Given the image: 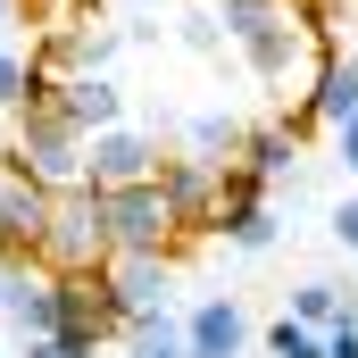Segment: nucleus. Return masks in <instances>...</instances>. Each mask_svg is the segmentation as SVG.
<instances>
[{
  "instance_id": "obj_16",
  "label": "nucleus",
  "mask_w": 358,
  "mask_h": 358,
  "mask_svg": "<svg viewBox=\"0 0 358 358\" xmlns=\"http://www.w3.org/2000/svg\"><path fill=\"white\" fill-rule=\"evenodd\" d=\"M283 317H300V325H317V334H325V325L358 317V300L334 283V275H308V283H292V308H283Z\"/></svg>"
},
{
  "instance_id": "obj_21",
  "label": "nucleus",
  "mask_w": 358,
  "mask_h": 358,
  "mask_svg": "<svg viewBox=\"0 0 358 358\" xmlns=\"http://www.w3.org/2000/svg\"><path fill=\"white\" fill-rule=\"evenodd\" d=\"M25 76H34V59H17V50H8V34H0V108H17V100H25Z\"/></svg>"
},
{
  "instance_id": "obj_10",
  "label": "nucleus",
  "mask_w": 358,
  "mask_h": 358,
  "mask_svg": "<svg viewBox=\"0 0 358 358\" xmlns=\"http://www.w3.org/2000/svg\"><path fill=\"white\" fill-rule=\"evenodd\" d=\"M342 117H358V59H350V50H325V59H317L308 100L292 108V125L308 134V125H342Z\"/></svg>"
},
{
  "instance_id": "obj_26",
  "label": "nucleus",
  "mask_w": 358,
  "mask_h": 358,
  "mask_svg": "<svg viewBox=\"0 0 358 358\" xmlns=\"http://www.w3.org/2000/svg\"><path fill=\"white\" fill-rule=\"evenodd\" d=\"M25 358H67V350H59V342H50V334H42V342H25Z\"/></svg>"
},
{
  "instance_id": "obj_12",
  "label": "nucleus",
  "mask_w": 358,
  "mask_h": 358,
  "mask_svg": "<svg viewBox=\"0 0 358 358\" xmlns=\"http://www.w3.org/2000/svg\"><path fill=\"white\" fill-rule=\"evenodd\" d=\"M76 134H100V125H117L125 117V92H117V76H59V100H50Z\"/></svg>"
},
{
  "instance_id": "obj_19",
  "label": "nucleus",
  "mask_w": 358,
  "mask_h": 358,
  "mask_svg": "<svg viewBox=\"0 0 358 358\" xmlns=\"http://www.w3.org/2000/svg\"><path fill=\"white\" fill-rule=\"evenodd\" d=\"M267 358H325V334L300 325V317H275L267 325Z\"/></svg>"
},
{
  "instance_id": "obj_8",
  "label": "nucleus",
  "mask_w": 358,
  "mask_h": 358,
  "mask_svg": "<svg viewBox=\"0 0 358 358\" xmlns=\"http://www.w3.org/2000/svg\"><path fill=\"white\" fill-rule=\"evenodd\" d=\"M100 283H108V300H117L125 325L134 317H159L167 308V250H108L100 259Z\"/></svg>"
},
{
  "instance_id": "obj_24",
  "label": "nucleus",
  "mask_w": 358,
  "mask_h": 358,
  "mask_svg": "<svg viewBox=\"0 0 358 358\" xmlns=\"http://www.w3.org/2000/svg\"><path fill=\"white\" fill-rule=\"evenodd\" d=\"M334 142H342V167L358 176V117H342V125H334Z\"/></svg>"
},
{
  "instance_id": "obj_11",
  "label": "nucleus",
  "mask_w": 358,
  "mask_h": 358,
  "mask_svg": "<svg viewBox=\"0 0 358 358\" xmlns=\"http://www.w3.org/2000/svg\"><path fill=\"white\" fill-rule=\"evenodd\" d=\"M42 217H50V192L42 183L34 176H0V259H34Z\"/></svg>"
},
{
  "instance_id": "obj_6",
  "label": "nucleus",
  "mask_w": 358,
  "mask_h": 358,
  "mask_svg": "<svg viewBox=\"0 0 358 358\" xmlns=\"http://www.w3.org/2000/svg\"><path fill=\"white\" fill-rule=\"evenodd\" d=\"M159 192H167V208H176V234H217V208H225V183L208 159H159Z\"/></svg>"
},
{
  "instance_id": "obj_7",
  "label": "nucleus",
  "mask_w": 358,
  "mask_h": 358,
  "mask_svg": "<svg viewBox=\"0 0 358 358\" xmlns=\"http://www.w3.org/2000/svg\"><path fill=\"white\" fill-rule=\"evenodd\" d=\"M234 50H242V59H250V76H259V84H292V67H300V59H308V50H317V59H325V50H334V42H317V34H308V25H300V17H292V8H283V17H267V25H250V34H242V42H234Z\"/></svg>"
},
{
  "instance_id": "obj_13",
  "label": "nucleus",
  "mask_w": 358,
  "mask_h": 358,
  "mask_svg": "<svg viewBox=\"0 0 358 358\" xmlns=\"http://www.w3.org/2000/svg\"><path fill=\"white\" fill-rule=\"evenodd\" d=\"M292 159H300V125L275 117V125H259V134H242V159H234V167H250L259 183H283V176H292Z\"/></svg>"
},
{
  "instance_id": "obj_5",
  "label": "nucleus",
  "mask_w": 358,
  "mask_h": 358,
  "mask_svg": "<svg viewBox=\"0 0 358 358\" xmlns=\"http://www.w3.org/2000/svg\"><path fill=\"white\" fill-rule=\"evenodd\" d=\"M159 134L150 125H100V134H84V183H100V192H117V183H142V176H159Z\"/></svg>"
},
{
  "instance_id": "obj_2",
  "label": "nucleus",
  "mask_w": 358,
  "mask_h": 358,
  "mask_svg": "<svg viewBox=\"0 0 358 358\" xmlns=\"http://www.w3.org/2000/svg\"><path fill=\"white\" fill-rule=\"evenodd\" d=\"M8 176H34L42 192H76L84 183V134L59 108H17V142L0 150Z\"/></svg>"
},
{
  "instance_id": "obj_25",
  "label": "nucleus",
  "mask_w": 358,
  "mask_h": 358,
  "mask_svg": "<svg viewBox=\"0 0 358 358\" xmlns=\"http://www.w3.org/2000/svg\"><path fill=\"white\" fill-rule=\"evenodd\" d=\"M25 8H34V0H0V34H17V25H25Z\"/></svg>"
},
{
  "instance_id": "obj_14",
  "label": "nucleus",
  "mask_w": 358,
  "mask_h": 358,
  "mask_svg": "<svg viewBox=\"0 0 358 358\" xmlns=\"http://www.w3.org/2000/svg\"><path fill=\"white\" fill-rule=\"evenodd\" d=\"M242 134H250V125H242L234 108H200V117L183 125V159H208V167H234V159H242Z\"/></svg>"
},
{
  "instance_id": "obj_22",
  "label": "nucleus",
  "mask_w": 358,
  "mask_h": 358,
  "mask_svg": "<svg viewBox=\"0 0 358 358\" xmlns=\"http://www.w3.org/2000/svg\"><path fill=\"white\" fill-rule=\"evenodd\" d=\"M25 275H34V259H0V317L17 308V292H25Z\"/></svg>"
},
{
  "instance_id": "obj_23",
  "label": "nucleus",
  "mask_w": 358,
  "mask_h": 358,
  "mask_svg": "<svg viewBox=\"0 0 358 358\" xmlns=\"http://www.w3.org/2000/svg\"><path fill=\"white\" fill-rule=\"evenodd\" d=\"M325 225H334V242H342V250H358V192H350V200H334V217H325Z\"/></svg>"
},
{
  "instance_id": "obj_15",
  "label": "nucleus",
  "mask_w": 358,
  "mask_h": 358,
  "mask_svg": "<svg viewBox=\"0 0 358 358\" xmlns=\"http://www.w3.org/2000/svg\"><path fill=\"white\" fill-rule=\"evenodd\" d=\"M217 234H225L234 250H250V259H259V250H275V208H267V192L225 200V208H217Z\"/></svg>"
},
{
  "instance_id": "obj_20",
  "label": "nucleus",
  "mask_w": 358,
  "mask_h": 358,
  "mask_svg": "<svg viewBox=\"0 0 358 358\" xmlns=\"http://www.w3.org/2000/svg\"><path fill=\"white\" fill-rule=\"evenodd\" d=\"M183 50H200V59H217V50H225V25H217V8H183Z\"/></svg>"
},
{
  "instance_id": "obj_3",
  "label": "nucleus",
  "mask_w": 358,
  "mask_h": 358,
  "mask_svg": "<svg viewBox=\"0 0 358 358\" xmlns=\"http://www.w3.org/2000/svg\"><path fill=\"white\" fill-rule=\"evenodd\" d=\"M125 34L134 25H117V8H84L67 25H50V42L34 50V67L42 76H108V59L125 50Z\"/></svg>"
},
{
  "instance_id": "obj_4",
  "label": "nucleus",
  "mask_w": 358,
  "mask_h": 358,
  "mask_svg": "<svg viewBox=\"0 0 358 358\" xmlns=\"http://www.w3.org/2000/svg\"><path fill=\"white\" fill-rule=\"evenodd\" d=\"M100 217H108V242L117 250H176V208H167V192H159V176L142 183H117V192H100Z\"/></svg>"
},
{
  "instance_id": "obj_1",
  "label": "nucleus",
  "mask_w": 358,
  "mask_h": 358,
  "mask_svg": "<svg viewBox=\"0 0 358 358\" xmlns=\"http://www.w3.org/2000/svg\"><path fill=\"white\" fill-rule=\"evenodd\" d=\"M108 250H117V242H108V217H100V183L50 192V217H42L34 267H50V275H92Z\"/></svg>"
},
{
  "instance_id": "obj_17",
  "label": "nucleus",
  "mask_w": 358,
  "mask_h": 358,
  "mask_svg": "<svg viewBox=\"0 0 358 358\" xmlns=\"http://www.w3.org/2000/svg\"><path fill=\"white\" fill-rule=\"evenodd\" d=\"M8 325H17L25 342L59 334V275H50V267H34V275H25V292H17V308H8Z\"/></svg>"
},
{
  "instance_id": "obj_9",
  "label": "nucleus",
  "mask_w": 358,
  "mask_h": 358,
  "mask_svg": "<svg viewBox=\"0 0 358 358\" xmlns=\"http://www.w3.org/2000/svg\"><path fill=\"white\" fill-rule=\"evenodd\" d=\"M183 350H192V358H242V350H250V317H242V300L217 292V300L183 308Z\"/></svg>"
},
{
  "instance_id": "obj_18",
  "label": "nucleus",
  "mask_w": 358,
  "mask_h": 358,
  "mask_svg": "<svg viewBox=\"0 0 358 358\" xmlns=\"http://www.w3.org/2000/svg\"><path fill=\"white\" fill-rule=\"evenodd\" d=\"M125 358H192V350H183V317H176V308L134 317V325H125Z\"/></svg>"
}]
</instances>
